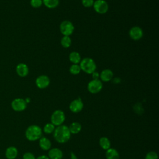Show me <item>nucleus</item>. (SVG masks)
<instances>
[{
  "mask_svg": "<svg viewBox=\"0 0 159 159\" xmlns=\"http://www.w3.org/2000/svg\"><path fill=\"white\" fill-rule=\"evenodd\" d=\"M92 76H93V80H98L99 77V74L98 73V72L95 71L92 73Z\"/></svg>",
  "mask_w": 159,
  "mask_h": 159,
  "instance_id": "obj_29",
  "label": "nucleus"
},
{
  "mask_svg": "<svg viewBox=\"0 0 159 159\" xmlns=\"http://www.w3.org/2000/svg\"><path fill=\"white\" fill-rule=\"evenodd\" d=\"M129 35L132 39L134 40H138L142 37L143 30L140 27L138 26L132 27L129 30Z\"/></svg>",
  "mask_w": 159,
  "mask_h": 159,
  "instance_id": "obj_10",
  "label": "nucleus"
},
{
  "mask_svg": "<svg viewBox=\"0 0 159 159\" xmlns=\"http://www.w3.org/2000/svg\"><path fill=\"white\" fill-rule=\"evenodd\" d=\"M42 3L50 9L57 7L59 4V0H42Z\"/></svg>",
  "mask_w": 159,
  "mask_h": 159,
  "instance_id": "obj_21",
  "label": "nucleus"
},
{
  "mask_svg": "<svg viewBox=\"0 0 159 159\" xmlns=\"http://www.w3.org/2000/svg\"><path fill=\"white\" fill-rule=\"evenodd\" d=\"M35 84L39 88L44 89L49 85L50 79L46 75H40L37 78Z\"/></svg>",
  "mask_w": 159,
  "mask_h": 159,
  "instance_id": "obj_11",
  "label": "nucleus"
},
{
  "mask_svg": "<svg viewBox=\"0 0 159 159\" xmlns=\"http://www.w3.org/2000/svg\"><path fill=\"white\" fill-rule=\"evenodd\" d=\"M42 134V129L37 125L29 126L25 132V137L30 141H35L39 139Z\"/></svg>",
  "mask_w": 159,
  "mask_h": 159,
  "instance_id": "obj_2",
  "label": "nucleus"
},
{
  "mask_svg": "<svg viewBox=\"0 0 159 159\" xmlns=\"http://www.w3.org/2000/svg\"><path fill=\"white\" fill-rule=\"evenodd\" d=\"M82 4L85 7H90L93 6L94 1L93 0H82Z\"/></svg>",
  "mask_w": 159,
  "mask_h": 159,
  "instance_id": "obj_27",
  "label": "nucleus"
},
{
  "mask_svg": "<svg viewBox=\"0 0 159 159\" xmlns=\"http://www.w3.org/2000/svg\"><path fill=\"white\" fill-rule=\"evenodd\" d=\"M16 73L20 77H25L29 73V68L25 63H20L16 66Z\"/></svg>",
  "mask_w": 159,
  "mask_h": 159,
  "instance_id": "obj_12",
  "label": "nucleus"
},
{
  "mask_svg": "<svg viewBox=\"0 0 159 159\" xmlns=\"http://www.w3.org/2000/svg\"><path fill=\"white\" fill-rule=\"evenodd\" d=\"M39 146L43 150H48L51 148V142L46 137H40L39 139Z\"/></svg>",
  "mask_w": 159,
  "mask_h": 159,
  "instance_id": "obj_16",
  "label": "nucleus"
},
{
  "mask_svg": "<svg viewBox=\"0 0 159 159\" xmlns=\"http://www.w3.org/2000/svg\"><path fill=\"white\" fill-rule=\"evenodd\" d=\"M35 159H50V158H48V157H47L46 155H40Z\"/></svg>",
  "mask_w": 159,
  "mask_h": 159,
  "instance_id": "obj_30",
  "label": "nucleus"
},
{
  "mask_svg": "<svg viewBox=\"0 0 159 159\" xmlns=\"http://www.w3.org/2000/svg\"><path fill=\"white\" fill-rule=\"evenodd\" d=\"M93 6L96 12L101 14L107 12L109 9L108 4L104 0H96L94 1Z\"/></svg>",
  "mask_w": 159,
  "mask_h": 159,
  "instance_id": "obj_6",
  "label": "nucleus"
},
{
  "mask_svg": "<svg viewBox=\"0 0 159 159\" xmlns=\"http://www.w3.org/2000/svg\"><path fill=\"white\" fill-rule=\"evenodd\" d=\"M70 61L73 64H78L81 61V56L77 52H72L69 55Z\"/></svg>",
  "mask_w": 159,
  "mask_h": 159,
  "instance_id": "obj_19",
  "label": "nucleus"
},
{
  "mask_svg": "<svg viewBox=\"0 0 159 159\" xmlns=\"http://www.w3.org/2000/svg\"><path fill=\"white\" fill-rule=\"evenodd\" d=\"M11 107L15 111L20 112L24 111L27 107V103L22 98L14 99L11 102Z\"/></svg>",
  "mask_w": 159,
  "mask_h": 159,
  "instance_id": "obj_8",
  "label": "nucleus"
},
{
  "mask_svg": "<svg viewBox=\"0 0 159 159\" xmlns=\"http://www.w3.org/2000/svg\"><path fill=\"white\" fill-rule=\"evenodd\" d=\"M99 145L103 150H107L111 148V142L108 138L102 137L99 139Z\"/></svg>",
  "mask_w": 159,
  "mask_h": 159,
  "instance_id": "obj_20",
  "label": "nucleus"
},
{
  "mask_svg": "<svg viewBox=\"0 0 159 159\" xmlns=\"http://www.w3.org/2000/svg\"><path fill=\"white\" fill-rule=\"evenodd\" d=\"M23 159H35V157L33 153L26 152L23 155Z\"/></svg>",
  "mask_w": 159,
  "mask_h": 159,
  "instance_id": "obj_28",
  "label": "nucleus"
},
{
  "mask_svg": "<svg viewBox=\"0 0 159 159\" xmlns=\"http://www.w3.org/2000/svg\"><path fill=\"white\" fill-rule=\"evenodd\" d=\"M48 157L50 159H61L63 158V152L58 148H53L49 150Z\"/></svg>",
  "mask_w": 159,
  "mask_h": 159,
  "instance_id": "obj_13",
  "label": "nucleus"
},
{
  "mask_svg": "<svg viewBox=\"0 0 159 159\" xmlns=\"http://www.w3.org/2000/svg\"><path fill=\"white\" fill-rule=\"evenodd\" d=\"M81 70L88 74H92L95 71L96 65L94 61L90 58H85L80 61Z\"/></svg>",
  "mask_w": 159,
  "mask_h": 159,
  "instance_id": "obj_3",
  "label": "nucleus"
},
{
  "mask_svg": "<svg viewBox=\"0 0 159 159\" xmlns=\"http://www.w3.org/2000/svg\"><path fill=\"white\" fill-rule=\"evenodd\" d=\"M70 109L72 112L77 113L80 112L83 108V102L81 98L74 99L70 104Z\"/></svg>",
  "mask_w": 159,
  "mask_h": 159,
  "instance_id": "obj_9",
  "label": "nucleus"
},
{
  "mask_svg": "<svg viewBox=\"0 0 159 159\" xmlns=\"http://www.w3.org/2000/svg\"><path fill=\"white\" fill-rule=\"evenodd\" d=\"M71 43V40L69 36H63L61 39V45L64 48H68Z\"/></svg>",
  "mask_w": 159,
  "mask_h": 159,
  "instance_id": "obj_22",
  "label": "nucleus"
},
{
  "mask_svg": "<svg viewBox=\"0 0 159 159\" xmlns=\"http://www.w3.org/2000/svg\"><path fill=\"white\" fill-rule=\"evenodd\" d=\"M106 159H119V153L115 148H109L106 150Z\"/></svg>",
  "mask_w": 159,
  "mask_h": 159,
  "instance_id": "obj_17",
  "label": "nucleus"
},
{
  "mask_svg": "<svg viewBox=\"0 0 159 159\" xmlns=\"http://www.w3.org/2000/svg\"><path fill=\"white\" fill-rule=\"evenodd\" d=\"M99 77L102 81L107 82L112 80L113 78V73L109 69H105L101 71Z\"/></svg>",
  "mask_w": 159,
  "mask_h": 159,
  "instance_id": "obj_14",
  "label": "nucleus"
},
{
  "mask_svg": "<svg viewBox=\"0 0 159 159\" xmlns=\"http://www.w3.org/2000/svg\"><path fill=\"white\" fill-rule=\"evenodd\" d=\"M53 137L58 143H63L68 142L71 137V133L68 127L65 125L57 126L53 131Z\"/></svg>",
  "mask_w": 159,
  "mask_h": 159,
  "instance_id": "obj_1",
  "label": "nucleus"
},
{
  "mask_svg": "<svg viewBox=\"0 0 159 159\" xmlns=\"http://www.w3.org/2000/svg\"><path fill=\"white\" fill-rule=\"evenodd\" d=\"M73 24L69 20H64L60 25V30L64 36H70L74 31Z\"/></svg>",
  "mask_w": 159,
  "mask_h": 159,
  "instance_id": "obj_5",
  "label": "nucleus"
},
{
  "mask_svg": "<svg viewBox=\"0 0 159 159\" xmlns=\"http://www.w3.org/2000/svg\"><path fill=\"white\" fill-rule=\"evenodd\" d=\"M25 102H26V103L27 104L28 102H30V98H26L25 99Z\"/></svg>",
  "mask_w": 159,
  "mask_h": 159,
  "instance_id": "obj_32",
  "label": "nucleus"
},
{
  "mask_svg": "<svg viewBox=\"0 0 159 159\" xmlns=\"http://www.w3.org/2000/svg\"><path fill=\"white\" fill-rule=\"evenodd\" d=\"M102 88V83L101 80H93L89 82L88 84V90L89 92L93 94L99 93Z\"/></svg>",
  "mask_w": 159,
  "mask_h": 159,
  "instance_id": "obj_7",
  "label": "nucleus"
},
{
  "mask_svg": "<svg viewBox=\"0 0 159 159\" xmlns=\"http://www.w3.org/2000/svg\"><path fill=\"white\" fill-rule=\"evenodd\" d=\"M65 120V116L61 110L58 109L55 111L51 116V123L55 126L62 125Z\"/></svg>",
  "mask_w": 159,
  "mask_h": 159,
  "instance_id": "obj_4",
  "label": "nucleus"
},
{
  "mask_svg": "<svg viewBox=\"0 0 159 159\" xmlns=\"http://www.w3.org/2000/svg\"><path fill=\"white\" fill-rule=\"evenodd\" d=\"M70 157H71V159H78L76 156L75 155V153L73 152H71Z\"/></svg>",
  "mask_w": 159,
  "mask_h": 159,
  "instance_id": "obj_31",
  "label": "nucleus"
},
{
  "mask_svg": "<svg viewBox=\"0 0 159 159\" xmlns=\"http://www.w3.org/2000/svg\"><path fill=\"white\" fill-rule=\"evenodd\" d=\"M145 159H158V155L156 152L151 151L147 153Z\"/></svg>",
  "mask_w": 159,
  "mask_h": 159,
  "instance_id": "obj_26",
  "label": "nucleus"
},
{
  "mask_svg": "<svg viewBox=\"0 0 159 159\" xmlns=\"http://www.w3.org/2000/svg\"><path fill=\"white\" fill-rule=\"evenodd\" d=\"M30 5L34 8H38L42 4V0H30Z\"/></svg>",
  "mask_w": 159,
  "mask_h": 159,
  "instance_id": "obj_25",
  "label": "nucleus"
},
{
  "mask_svg": "<svg viewBox=\"0 0 159 159\" xmlns=\"http://www.w3.org/2000/svg\"><path fill=\"white\" fill-rule=\"evenodd\" d=\"M81 68L78 64H73L70 68V72L73 75H78L81 71Z\"/></svg>",
  "mask_w": 159,
  "mask_h": 159,
  "instance_id": "obj_24",
  "label": "nucleus"
},
{
  "mask_svg": "<svg viewBox=\"0 0 159 159\" xmlns=\"http://www.w3.org/2000/svg\"><path fill=\"white\" fill-rule=\"evenodd\" d=\"M55 129V125L53 124H52V123H47L43 127V130L45 134H52V132H53Z\"/></svg>",
  "mask_w": 159,
  "mask_h": 159,
  "instance_id": "obj_23",
  "label": "nucleus"
},
{
  "mask_svg": "<svg viewBox=\"0 0 159 159\" xmlns=\"http://www.w3.org/2000/svg\"><path fill=\"white\" fill-rule=\"evenodd\" d=\"M18 154L17 149L15 147H8L5 152L6 157L7 159H15Z\"/></svg>",
  "mask_w": 159,
  "mask_h": 159,
  "instance_id": "obj_15",
  "label": "nucleus"
},
{
  "mask_svg": "<svg viewBox=\"0 0 159 159\" xmlns=\"http://www.w3.org/2000/svg\"><path fill=\"white\" fill-rule=\"evenodd\" d=\"M68 128H69V130H70V132L71 134H76L81 131V125L79 122H74L70 124V125Z\"/></svg>",
  "mask_w": 159,
  "mask_h": 159,
  "instance_id": "obj_18",
  "label": "nucleus"
}]
</instances>
